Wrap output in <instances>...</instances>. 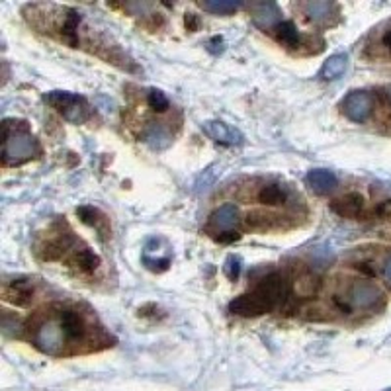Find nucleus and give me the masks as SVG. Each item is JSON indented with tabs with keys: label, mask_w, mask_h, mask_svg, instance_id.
<instances>
[{
	"label": "nucleus",
	"mask_w": 391,
	"mask_h": 391,
	"mask_svg": "<svg viewBox=\"0 0 391 391\" xmlns=\"http://www.w3.org/2000/svg\"><path fill=\"white\" fill-rule=\"evenodd\" d=\"M32 339L37 349L63 354L65 349L88 344L92 340V327L77 307L55 306L32 325Z\"/></svg>",
	"instance_id": "nucleus-1"
},
{
	"label": "nucleus",
	"mask_w": 391,
	"mask_h": 391,
	"mask_svg": "<svg viewBox=\"0 0 391 391\" xmlns=\"http://www.w3.org/2000/svg\"><path fill=\"white\" fill-rule=\"evenodd\" d=\"M40 155V145L35 137L30 133L26 121L4 119V149H2V162L22 164Z\"/></svg>",
	"instance_id": "nucleus-2"
},
{
	"label": "nucleus",
	"mask_w": 391,
	"mask_h": 391,
	"mask_svg": "<svg viewBox=\"0 0 391 391\" xmlns=\"http://www.w3.org/2000/svg\"><path fill=\"white\" fill-rule=\"evenodd\" d=\"M45 102L52 108L59 112L63 118L73 124H83L90 118V106L86 102V98L73 92H49L45 94Z\"/></svg>",
	"instance_id": "nucleus-3"
},
{
	"label": "nucleus",
	"mask_w": 391,
	"mask_h": 391,
	"mask_svg": "<svg viewBox=\"0 0 391 391\" xmlns=\"http://www.w3.org/2000/svg\"><path fill=\"white\" fill-rule=\"evenodd\" d=\"M340 108H342V114L349 119H352V121H366L372 116V112L375 110V96L366 92V90L350 92L342 100Z\"/></svg>",
	"instance_id": "nucleus-4"
},
{
	"label": "nucleus",
	"mask_w": 391,
	"mask_h": 391,
	"mask_svg": "<svg viewBox=\"0 0 391 391\" xmlns=\"http://www.w3.org/2000/svg\"><path fill=\"white\" fill-rule=\"evenodd\" d=\"M229 309L233 313L241 315V317H256V315L270 313L274 307L268 303V299L264 298L258 289H253L248 294H243L231 301Z\"/></svg>",
	"instance_id": "nucleus-5"
},
{
	"label": "nucleus",
	"mask_w": 391,
	"mask_h": 391,
	"mask_svg": "<svg viewBox=\"0 0 391 391\" xmlns=\"http://www.w3.org/2000/svg\"><path fill=\"white\" fill-rule=\"evenodd\" d=\"M204 131L212 137L213 141H217V143L239 145L243 141V133L239 129H235L229 124H225V121H219V119L205 121Z\"/></svg>",
	"instance_id": "nucleus-6"
},
{
	"label": "nucleus",
	"mask_w": 391,
	"mask_h": 391,
	"mask_svg": "<svg viewBox=\"0 0 391 391\" xmlns=\"http://www.w3.org/2000/svg\"><path fill=\"white\" fill-rule=\"evenodd\" d=\"M239 223V212L237 207L233 204H223L222 207H217L213 212L212 219H210V225L217 235L222 233H229V231H235V225Z\"/></svg>",
	"instance_id": "nucleus-7"
},
{
	"label": "nucleus",
	"mask_w": 391,
	"mask_h": 391,
	"mask_svg": "<svg viewBox=\"0 0 391 391\" xmlns=\"http://www.w3.org/2000/svg\"><path fill=\"white\" fill-rule=\"evenodd\" d=\"M332 212L340 215V217H347V219H356L362 213V207H364V198L356 192H350V194H344L339 200H335L331 204Z\"/></svg>",
	"instance_id": "nucleus-8"
},
{
	"label": "nucleus",
	"mask_w": 391,
	"mask_h": 391,
	"mask_svg": "<svg viewBox=\"0 0 391 391\" xmlns=\"http://www.w3.org/2000/svg\"><path fill=\"white\" fill-rule=\"evenodd\" d=\"M78 215H80V219L86 223V225H90L94 229L100 233V237L108 239L112 235V227H110V219L104 215L100 210H96L92 205H83V207H78Z\"/></svg>",
	"instance_id": "nucleus-9"
},
{
	"label": "nucleus",
	"mask_w": 391,
	"mask_h": 391,
	"mask_svg": "<svg viewBox=\"0 0 391 391\" xmlns=\"http://www.w3.org/2000/svg\"><path fill=\"white\" fill-rule=\"evenodd\" d=\"M34 298V286L26 280H14L4 286V299L14 306H28Z\"/></svg>",
	"instance_id": "nucleus-10"
},
{
	"label": "nucleus",
	"mask_w": 391,
	"mask_h": 391,
	"mask_svg": "<svg viewBox=\"0 0 391 391\" xmlns=\"http://www.w3.org/2000/svg\"><path fill=\"white\" fill-rule=\"evenodd\" d=\"M68 264L78 268L80 272H92L100 266V258L94 255L92 251L85 245H78V248L73 253V256L68 258Z\"/></svg>",
	"instance_id": "nucleus-11"
},
{
	"label": "nucleus",
	"mask_w": 391,
	"mask_h": 391,
	"mask_svg": "<svg viewBox=\"0 0 391 391\" xmlns=\"http://www.w3.org/2000/svg\"><path fill=\"white\" fill-rule=\"evenodd\" d=\"M288 188H284L282 184H264L260 188V192L256 194V200L264 205H284L288 202Z\"/></svg>",
	"instance_id": "nucleus-12"
},
{
	"label": "nucleus",
	"mask_w": 391,
	"mask_h": 391,
	"mask_svg": "<svg viewBox=\"0 0 391 391\" xmlns=\"http://www.w3.org/2000/svg\"><path fill=\"white\" fill-rule=\"evenodd\" d=\"M253 14H255V22L263 28H276L280 24V10L272 2H266V4H255L253 6Z\"/></svg>",
	"instance_id": "nucleus-13"
},
{
	"label": "nucleus",
	"mask_w": 391,
	"mask_h": 391,
	"mask_svg": "<svg viewBox=\"0 0 391 391\" xmlns=\"http://www.w3.org/2000/svg\"><path fill=\"white\" fill-rule=\"evenodd\" d=\"M337 176L329 172V170H311L309 174H307V184L313 188L317 194H327V192H331L332 188L337 186Z\"/></svg>",
	"instance_id": "nucleus-14"
},
{
	"label": "nucleus",
	"mask_w": 391,
	"mask_h": 391,
	"mask_svg": "<svg viewBox=\"0 0 391 391\" xmlns=\"http://www.w3.org/2000/svg\"><path fill=\"white\" fill-rule=\"evenodd\" d=\"M347 55H332L329 59L325 61L323 67H321V73H319V77L323 78V80H335V78H339L342 73H344V68H347Z\"/></svg>",
	"instance_id": "nucleus-15"
},
{
	"label": "nucleus",
	"mask_w": 391,
	"mask_h": 391,
	"mask_svg": "<svg viewBox=\"0 0 391 391\" xmlns=\"http://www.w3.org/2000/svg\"><path fill=\"white\" fill-rule=\"evenodd\" d=\"M374 43L368 47L374 52L375 59H391V26L385 30H380L378 34H374Z\"/></svg>",
	"instance_id": "nucleus-16"
},
{
	"label": "nucleus",
	"mask_w": 391,
	"mask_h": 391,
	"mask_svg": "<svg viewBox=\"0 0 391 391\" xmlns=\"http://www.w3.org/2000/svg\"><path fill=\"white\" fill-rule=\"evenodd\" d=\"M274 32H276L278 42L284 43L286 47H289V49H296V47H299L301 37H299L298 30H296V26H294L291 22H280L278 26L274 28Z\"/></svg>",
	"instance_id": "nucleus-17"
},
{
	"label": "nucleus",
	"mask_w": 391,
	"mask_h": 391,
	"mask_svg": "<svg viewBox=\"0 0 391 391\" xmlns=\"http://www.w3.org/2000/svg\"><path fill=\"white\" fill-rule=\"evenodd\" d=\"M303 10H306V16H309V20L321 22V20H327L331 16L332 4H329V2H307V4H303Z\"/></svg>",
	"instance_id": "nucleus-18"
},
{
	"label": "nucleus",
	"mask_w": 391,
	"mask_h": 391,
	"mask_svg": "<svg viewBox=\"0 0 391 391\" xmlns=\"http://www.w3.org/2000/svg\"><path fill=\"white\" fill-rule=\"evenodd\" d=\"M202 8L212 12V14H219V16H225V14H233L237 12L239 4L237 2H225V0H210V2H202Z\"/></svg>",
	"instance_id": "nucleus-19"
},
{
	"label": "nucleus",
	"mask_w": 391,
	"mask_h": 391,
	"mask_svg": "<svg viewBox=\"0 0 391 391\" xmlns=\"http://www.w3.org/2000/svg\"><path fill=\"white\" fill-rule=\"evenodd\" d=\"M147 102L151 106V110L155 112H167L170 106L169 98L161 90H151V92L147 94Z\"/></svg>",
	"instance_id": "nucleus-20"
},
{
	"label": "nucleus",
	"mask_w": 391,
	"mask_h": 391,
	"mask_svg": "<svg viewBox=\"0 0 391 391\" xmlns=\"http://www.w3.org/2000/svg\"><path fill=\"white\" fill-rule=\"evenodd\" d=\"M239 258H233L231 256L229 260H227V266H225V272H227V276H229L231 280H235L239 276Z\"/></svg>",
	"instance_id": "nucleus-21"
},
{
	"label": "nucleus",
	"mask_w": 391,
	"mask_h": 391,
	"mask_svg": "<svg viewBox=\"0 0 391 391\" xmlns=\"http://www.w3.org/2000/svg\"><path fill=\"white\" fill-rule=\"evenodd\" d=\"M378 215H382V217H390L391 219V202H383V204L378 207Z\"/></svg>",
	"instance_id": "nucleus-22"
},
{
	"label": "nucleus",
	"mask_w": 391,
	"mask_h": 391,
	"mask_svg": "<svg viewBox=\"0 0 391 391\" xmlns=\"http://www.w3.org/2000/svg\"><path fill=\"white\" fill-rule=\"evenodd\" d=\"M383 276H385V280H387V284L391 286V256L385 260V264H383Z\"/></svg>",
	"instance_id": "nucleus-23"
}]
</instances>
